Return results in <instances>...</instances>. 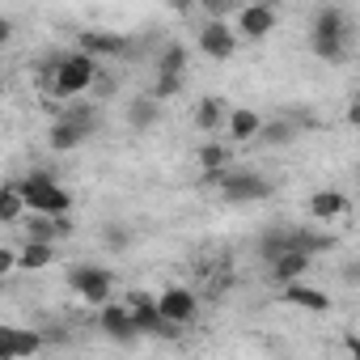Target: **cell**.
<instances>
[{"mask_svg":"<svg viewBox=\"0 0 360 360\" xmlns=\"http://www.w3.org/2000/svg\"><path fill=\"white\" fill-rule=\"evenodd\" d=\"M200 51H204L208 60L225 64V60H233V56H238V34H233L225 22H208V26L200 30Z\"/></svg>","mask_w":360,"mask_h":360,"instance_id":"obj_8","label":"cell"},{"mask_svg":"<svg viewBox=\"0 0 360 360\" xmlns=\"http://www.w3.org/2000/svg\"><path fill=\"white\" fill-rule=\"evenodd\" d=\"M356 98H360V89H356Z\"/></svg>","mask_w":360,"mask_h":360,"instance_id":"obj_30","label":"cell"},{"mask_svg":"<svg viewBox=\"0 0 360 360\" xmlns=\"http://www.w3.org/2000/svg\"><path fill=\"white\" fill-rule=\"evenodd\" d=\"M127 305H131V314H136L140 335H161V339H174V335H178V322H169V318L161 314L157 297H140V292H136Z\"/></svg>","mask_w":360,"mask_h":360,"instance_id":"obj_6","label":"cell"},{"mask_svg":"<svg viewBox=\"0 0 360 360\" xmlns=\"http://www.w3.org/2000/svg\"><path fill=\"white\" fill-rule=\"evenodd\" d=\"M89 115H64V119H56L51 123V131H47V144L56 148V153H72L85 136H89Z\"/></svg>","mask_w":360,"mask_h":360,"instance_id":"obj_9","label":"cell"},{"mask_svg":"<svg viewBox=\"0 0 360 360\" xmlns=\"http://www.w3.org/2000/svg\"><path fill=\"white\" fill-rule=\"evenodd\" d=\"M22 212H30V204H26L22 187H18V183H9L5 191H0V225H13V221H22Z\"/></svg>","mask_w":360,"mask_h":360,"instance_id":"obj_20","label":"cell"},{"mask_svg":"<svg viewBox=\"0 0 360 360\" xmlns=\"http://www.w3.org/2000/svg\"><path fill=\"white\" fill-rule=\"evenodd\" d=\"M229 144H204L200 153H195V161H200V169L204 174H217V169H229Z\"/></svg>","mask_w":360,"mask_h":360,"instance_id":"obj_22","label":"cell"},{"mask_svg":"<svg viewBox=\"0 0 360 360\" xmlns=\"http://www.w3.org/2000/svg\"><path fill=\"white\" fill-rule=\"evenodd\" d=\"M157 305H161V314L169 318V322H178V326H183V322H195V314H200V301H195V292L191 288H165L161 297H157Z\"/></svg>","mask_w":360,"mask_h":360,"instance_id":"obj_10","label":"cell"},{"mask_svg":"<svg viewBox=\"0 0 360 360\" xmlns=\"http://www.w3.org/2000/svg\"><path fill=\"white\" fill-rule=\"evenodd\" d=\"M183 68H187V51L178 47V43L161 51V60H157V72L161 77H183Z\"/></svg>","mask_w":360,"mask_h":360,"instance_id":"obj_23","label":"cell"},{"mask_svg":"<svg viewBox=\"0 0 360 360\" xmlns=\"http://www.w3.org/2000/svg\"><path fill=\"white\" fill-rule=\"evenodd\" d=\"M292 136H297V127H292V123H284V119L263 123V131H259V140H263V144H288Z\"/></svg>","mask_w":360,"mask_h":360,"instance_id":"obj_24","label":"cell"},{"mask_svg":"<svg viewBox=\"0 0 360 360\" xmlns=\"http://www.w3.org/2000/svg\"><path fill=\"white\" fill-rule=\"evenodd\" d=\"M221 195L229 204H259V200L271 195V183L263 174H255V169H229L221 178Z\"/></svg>","mask_w":360,"mask_h":360,"instance_id":"obj_5","label":"cell"},{"mask_svg":"<svg viewBox=\"0 0 360 360\" xmlns=\"http://www.w3.org/2000/svg\"><path fill=\"white\" fill-rule=\"evenodd\" d=\"M263 115L259 110H250V106H238V110H229V119H225V127H229V140H255L259 131H263Z\"/></svg>","mask_w":360,"mask_h":360,"instance_id":"obj_15","label":"cell"},{"mask_svg":"<svg viewBox=\"0 0 360 360\" xmlns=\"http://www.w3.org/2000/svg\"><path fill=\"white\" fill-rule=\"evenodd\" d=\"M276 30V9L271 5H246L238 13V34L242 39H267Z\"/></svg>","mask_w":360,"mask_h":360,"instance_id":"obj_12","label":"cell"},{"mask_svg":"<svg viewBox=\"0 0 360 360\" xmlns=\"http://www.w3.org/2000/svg\"><path fill=\"white\" fill-rule=\"evenodd\" d=\"M309 263H314V255H309V250L288 246V250H280L276 259H267V276H271L276 284H292V280H305Z\"/></svg>","mask_w":360,"mask_h":360,"instance_id":"obj_7","label":"cell"},{"mask_svg":"<svg viewBox=\"0 0 360 360\" xmlns=\"http://www.w3.org/2000/svg\"><path fill=\"white\" fill-rule=\"evenodd\" d=\"M39 352V335L26 330H0V360H22Z\"/></svg>","mask_w":360,"mask_h":360,"instance_id":"obj_16","label":"cell"},{"mask_svg":"<svg viewBox=\"0 0 360 360\" xmlns=\"http://www.w3.org/2000/svg\"><path fill=\"white\" fill-rule=\"evenodd\" d=\"M94 81H98V64H94V56H89V51H77V56H64V60L56 64V72H51V94H60V98H77V94H85Z\"/></svg>","mask_w":360,"mask_h":360,"instance_id":"obj_3","label":"cell"},{"mask_svg":"<svg viewBox=\"0 0 360 360\" xmlns=\"http://www.w3.org/2000/svg\"><path fill=\"white\" fill-rule=\"evenodd\" d=\"M305 212H309L314 221H339V217H347V195H343V191L322 187V191H314V195H309Z\"/></svg>","mask_w":360,"mask_h":360,"instance_id":"obj_14","label":"cell"},{"mask_svg":"<svg viewBox=\"0 0 360 360\" xmlns=\"http://www.w3.org/2000/svg\"><path fill=\"white\" fill-rule=\"evenodd\" d=\"M288 305H297V309H309V314H326L330 309V297L322 292V288H314V284H305V280H292V284H284V292H280Z\"/></svg>","mask_w":360,"mask_h":360,"instance_id":"obj_13","label":"cell"},{"mask_svg":"<svg viewBox=\"0 0 360 360\" xmlns=\"http://www.w3.org/2000/svg\"><path fill=\"white\" fill-rule=\"evenodd\" d=\"M127 119H131V127H136V131H148V127H157V123H161V98H153V94H140V98L127 106Z\"/></svg>","mask_w":360,"mask_h":360,"instance_id":"obj_17","label":"cell"},{"mask_svg":"<svg viewBox=\"0 0 360 360\" xmlns=\"http://www.w3.org/2000/svg\"><path fill=\"white\" fill-rule=\"evenodd\" d=\"M18 259H22V271H43V267H51V263H56V250H51V242L30 238V242L18 250Z\"/></svg>","mask_w":360,"mask_h":360,"instance_id":"obj_19","label":"cell"},{"mask_svg":"<svg viewBox=\"0 0 360 360\" xmlns=\"http://www.w3.org/2000/svg\"><path fill=\"white\" fill-rule=\"evenodd\" d=\"M343 284H360V259H347L343 263Z\"/></svg>","mask_w":360,"mask_h":360,"instance_id":"obj_27","label":"cell"},{"mask_svg":"<svg viewBox=\"0 0 360 360\" xmlns=\"http://www.w3.org/2000/svg\"><path fill=\"white\" fill-rule=\"evenodd\" d=\"M343 352H352V356H360V339H347V343H343Z\"/></svg>","mask_w":360,"mask_h":360,"instance_id":"obj_29","label":"cell"},{"mask_svg":"<svg viewBox=\"0 0 360 360\" xmlns=\"http://www.w3.org/2000/svg\"><path fill=\"white\" fill-rule=\"evenodd\" d=\"M102 238H106V246H110V250L131 246V229H127V225H106V229H102Z\"/></svg>","mask_w":360,"mask_h":360,"instance_id":"obj_25","label":"cell"},{"mask_svg":"<svg viewBox=\"0 0 360 360\" xmlns=\"http://www.w3.org/2000/svg\"><path fill=\"white\" fill-rule=\"evenodd\" d=\"M102 330L110 335V339H119V343H131L136 335H140V326H136V314H131V305H102Z\"/></svg>","mask_w":360,"mask_h":360,"instance_id":"obj_11","label":"cell"},{"mask_svg":"<svg viewBox=\"0 0 360 360\" xmlns=\"http://www.w3.org/2000/svg\"><path fill=\"white\" fill-rule=\"evenodd\" d=\"M347 123L360 127V98H352V106H347Z\"/></svg>","mask_w":360,"mask_h":360,"instance_id":"obj_28","label":"cell"},{"mask_svg":"<svg viewBox=\"0 0 360 360\" xmlns=\"http://www.w3.org/2000/svg\"><path fill=\"white\" fill-rule=\"evenodd\" d=\"M225 119H229V115H225V106H221L217 98H204V102L195 106V127H200V131H217Z\"/></svg>","mask_w":360,"mask_h":360,"instance_id":"obj_21","label":"cell"},{"mask_svg":"<svg viewBox=\"0 0 360 360\" xmlns=\"http://www.w3.org/2000/svg\"><path fill=\"white\" fill-rule=\"evenodd\" d=\"M18 187H22V195H26L30 212H43V217H68V212H72V195L56 183L51 174H43V169L26 174Z\"/></svg>","mask_w":360,"mask_h":360,"instance_id":"obj_2","label":"cell"},{"mask_svg":"<svg viewBox=\"0 0 360 360\" xmlns=\"http://www.w3.org/2000/svg\"><path fill=\"white\" fill-rule=\"evenodd\" d=\"M178 89H183V77H161V72H157V85H153V98H161V102H165V98H174Z\"/></svg>","mask_w":360,"mask_h":360,"instance_id":"obj_26","label":"cell"},{"mask_svg":"<svg viewBox=\"0 0 360 360\" xmlns=\"http://www.w3.org/2000/svg\"><path fill=\"white\" fill-rule=\"evenodd\" d=\"M81 51H89V56H123L127 51V39L102 34V30H85L81 34Z\"/></svg>","mask_w":360,"mask_h":360,"instance_id":"obj_18","label":"cell"},{"mask_svg":"<svg viewBox=\"0 0 360 360\" xmlns=\"http://www.w3.org/2000/svg\"><path fill=\"white\" fill-rule=\"evenodd\" d=\"M309 47H314V56H318L322 64H339V60L347 56V18H343V9L326 5V9L314 13Z\"/></svg>","mask_w":360,"mask_h":360,"instance_id":"obj_1","label":"cell"},{"mask_svg":"<svg viewBox=\"0 0 360 360\" xmlns=\"http://www.w3.org/2000/svg\"><path fill=\"white\" fill-rule=\"evenodd\" d=\"M68 288L85 301V305H106L110 301V288H115V276L106 271V267H89V263H81V267H72L68 271Z\"/></svg>","mask_w":360,"mask_h":360,"instance_id":"obj_4","label":"cell"}]
</instances>
